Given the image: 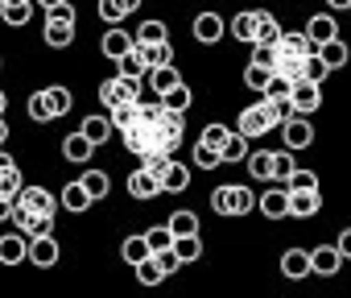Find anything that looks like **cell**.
<instances>
[{
    "label": "cell",
    "mask_w": 351,
    "mask_h": 298,
    "mask_svg": "<svg viewBox=\"0 0 351 298\" xmlns=\"http://www.w3.org/2000/svg\"><path fill=\"white\" fill-rule=\"evenodd\" d=\"M29 5L34 0H0V17H5L9 25H25L29 21Z\"/></svg>",
    "instance_id": "obj_26"
},
{
    "label": "cell",
    "mask_w": 351,
    "mask_h": 298,
    "mask_svg": "<svg viewBox=\"0 0 351 298\" xmlns=\"http://www.w3.org/2000/svg\"><path fill=\"white\" fill-rule=\"evenodd\" d=\"M29 261H34L38 269H50V265L58 261V240H54V236H34V240H29Z\"/></svg>",
    "instance_id": "obj_12"
},
{
    "label": "cell",
    "mask_w": 351,
    "mask_h": 298,
    "mask_svg": "<svg viewBox=\"0 0 351 298\" xmlns=\"http://www.w3.org/2000/svg\"><path fill=\"white\" fill-rule=\"evenodd\" d=\"M21 257H29V236H21V232L13 236V232H9L5 240H0V261H5V265H17Z\"/></svg>",
    "instance_id": "obj_22"
},
{
    "label": "cell",
    "mask_w": 351,
    "mask_h": 298,
    "mask_svg": "<svg viewBox=\"0 0 351 298\" xmlns=\"http://www.w3.org/2000/svg\"><path fill=\"white\" fill-rule=\"evenodd\" d=\"M335 244H339V249H343V257H351V228H343V232H339V240H335Z\"/></svg>",
    "instance_id": "obj_56"
},
{
    "label": "cell",
    "mask_w": 351,
    "mask_h": 298,
    "mask_svg": "<svg viewBox=\"0 0 351 298\" xmlns=\"http://www.w3.org/2000/svg\"><path fill=\"white\" fill-rule=\"evenodd\" d=\"M293 87H298V83H293V79H285V75L277 71V75L269 79V87H265L261 95H273V100H289V95H293Z\"/></svg>",
    "instance_id": "obj_46"
},
{
    "label": "cell",
    "mask_w": 351,
    "mask_h": 298,
    "mask_svg": "<svg viewBox=\"0 0 351 298\" xmlns=\"http://www.w3.org/2000/svg\"><path fill=\"white\" fill-rule=\"evenodd\" d=\"M223 34H228V25H223V17H219V13H199V17H195V42L215 46Z\"/></svg>",
    "instance_id": "obj_6"
},
{
    "label": "cell",
    "mask_w": 351,
    "mask_h": 298,
    "mask_svg": "<svg viewBox=\"0 0 351 298\" xmlns=\"http://www.w3.org/2000/svg\"><path fill=\"white\" fill-rule=\"evenodd\" d=\"M50 21H71V25H75V5H71V0H66V5L50 9Z\"/></svg>",
    "instance_id": "obj_55"
},
{
    "label": "cell",
    "mask_w": 351,
    "mask_h": 298,
    "mask_svg": "<svg viewBox=\"0 0 351 298\" xmlns=\"http://www.w3.org/2000/svg\"><path fill=\"white\" fill-rule=\"evenodd\" d=\"M95 9H99V21H108V25H120V21L128 17V9L120 5V0H99Z\"/></svg>",
    "instance_id": "obj_47"
},
{
    "label": "cell",
    "mask_w": 351,
    "mask_h": 298,
    "mask_svg": "<svg viewBox=\"0 0 351 298\" xmlns=\"http://www.w3.org/2000/svg\"><path fill=\"white\" fill-rule=\"evenodd\" d=\"M132 46H136V38H128V34H124V30H120V25H112V30H108V34H104V42H99V50H104V54H108V58H112V62H116V58H120V54H128V50H132Z\"/></svg>",
    "instance_id": "obj_14"
},
{
    "label": "cell",
    "mask_w": 351,
    "mask_h": 298,
    "mask_svg": "<svg viewBox=\"0 0 351 298\" xmlns=\"http://www.w3.org/2000/svg\"><path fill=\"white\" fill-rule=\"evenodd\" d=\"M25 187H21V170L13 166V158H0V199H13V195H21Z\"/></svg>",
    "instance_id": "obj_16"
},
{
    "label": "cell",
    "mask_w": 351,
    "mask_h": 298,
    "mask_svg": "<svg viewBox=\"0 0 351 298\" xmlns=\"http://www.w3.org/2000/svg\"><path fill=\"white\" fill-rule=\"evenodd\" d=\"M252 207H261V199L252 195V187H240V216H248Z\"/></svg>",
    "instance_id": "obj_54"
},
{
    "label": "cell",
    "mask_w": 351,
    "mask_h": 298,
    "mask_svg": "<svg viewBox=\"0 0 351 298\" xmlns=\"http://www.w3.org/2000/svg\"><path fill=\"white\" fill-rule=\"evenodd\" d=\"M228 137H232V128L215 120V124H207V128H203V137H199V141H207V145H215V149H223V145H228Z\"/></svg>",
    "instance_id": "obj_49"
},
{
    "label": "cell",
    "mask_w": 351,
    "mask_h": 298,
    "mask_svg": "<svg viewBox=\"0 0 351 298\" xmlns=\"http://www.w3.org/2000/svg\"><path fill=\"white\" fill-rule=\"evenodd\" d=\"M120 257H124L128 265H141L145 257H153V244H149V236H128V240L120 244Z\"/></svg>",
    "instance_id": "obj_24"
},
{
    "label": "cell",
    "mask_w": 351,
    "mask_h": 298,
    "mask_svg": "<svg viewBox=\"0 0 351 298\" xmlns=\"http://www.w3.org/2000/svg\"><path fill=\"white\" fill-rule=\"evenodd\" d=\"M347 13H351V9H347Z\"/></svg>",
    "instance_id": "obj_60"
},
{
    "label": "cell",
    "mask_w": 351,
    "mask_h": 298,
    "mask_svg": "<svg viewBox=\"0 0 351 298\" xmlns=\"http://www.w3.org/2000/svg\"><path fill=\"white\" fill-rule=\"evenodd\" d=\"M21 232H25L29 240H34V236H54V211H34Z\"/></svg>",
    "instance_id": "obj_32"
},
{
    "label": "cell",
    "mask_w": 351,
    "mask_h": 298,
    "mask_svg": "<svg viewBox=\"0 0 351 298\" xmlns=\"http://www.w3.org/2000/svg\"><path fill=\"white\" fill-rule=\"evenodd\" d=\"M141 46V54H145V62L149 67H169L173 62V50H169V42H157V46H145V42H136Z\"/></svg>",
    "instance_id": "obj_35"
},
{
    "label": "cell",
    "mask_w": 351,
    "mask_h": 298,
    "mask_svg": "<svg viewBox=\"0 0 351 298\" xmlns=\"http://www.w3.org/2000/svg\"><path fill=\"white\" fill-rule=\"evenodd\" d=\"M120 5H124L128 13H136V9H141V0H120Z\"/></svg>",
    "instance_id": "obj_59"
},
{
    "label": "cell",
    "mask_w": 351,
    "mask_h": 298,
    "mask_svg": "<svg viewBox=\"0 0 351 298\" xmlns=\"http://www.w3.org/2000/svg\"><path fill=\"white\" fill-rule=\"evenodd\" d=\"M153 257H157V265L165 269V277H169L173 269H178V265H182V257H178V249H173V244H169V249H157Z\"/></svg>",
    "instance_id": "obj_52"
},
{
    "label": "cell",
    "mask_w": 351,
    "mask_h": 298,
    "mask_svg": "<svg viewBox=\"0 0 351 298\" xmlns=\"http://www.w3.org/2000/svg\"><path fill=\"white\" fill-rule=\"evenodd\" d=\"M161 104H165V108H173V112H186V108L195 104V91H191L186 83H178L173 91H165V95H161Z\"/></svg>",
    "instance_id": "obj_34"
},
{
    "label": "cell",
    "mask_w": 351,
    "mask_h": 298,
    "mask_svg": "<svg viewBox=\"0 0 351 298\" xmlns=\"http://www.w3.org/2000/svg\"><path fill=\"white\" fill-rule=\"evenodd\" d=\"M248 174L256 179V183H273V154H248Z\"/></svg>",
    "instance_id": "obj_31"
},
{
    "label": "cell",
    "mask_w": 351,
    "mask_h": 298,
    "mask_svg": "<svg viewBox=\"0 0 351 298\" xmlns=\"http://www.w3.org/2000/svg\"><path fill=\"white\" fill-rule=\"evenodd\" d=\"M330 75V67H326V58L314 50V54H306V79H314V83H322Z\"/></svg>",
    "instance_id": "obj_48"
},
{
    "label": "cell",
    "mask_w": 351,
    "mask_h": 298,
    "mask_svg": "<svg viewBox=\"0 0 351 298\" xmlns=\"http://www.w3.org/2000/svg\"><path fill=\"white\" fill-rule=\"evenodd\" d=\"M173 249H178V257H182V261H199V257H203V240H199V232L178 236V240H173Z\"/></svg>",
    "instance_id": "obj_41"
},
{
    "label": "cell",
    "mask_w": 351,
    "mask_h": 298,
    "mask_svg": "<svg viewBox=\"0 0 351 298\" xmlns=\"http://www.w3.org/2000/svg\"><path fill=\"white\" fill-rule=\"evenodd\" d=\"M339 265H343V249L339 244H318L314 249V273L318 277H335Z\"/></svg>",
    "instance_id": "obj_11"
},
{
    "label": "cell",
    "mask_w": 351,
    "mask_h": 298,
    "mask_svg": "<svg viewBox=\"0 0 351 298\" xmlns=\"http://www.w3.org/2000/svg\"><path fill=\"white\" fill-rule=\"evenodd\" d=\"M248 158V137L236 128L232 137H228V145H223V166H236V162H244Z\"/></svg>",
    "instance_id": "obj_27"
},
{
    "label": "cell",
    "mask_w": 351,
    "mask_h": 298,
    "mask_svg": "<svg viewBox=\"0 0 351 298\" xmlns=\"http://www.w3.org/2000/svg\"><path fill=\"white\" fill-rule=\"evenodd\" d=\"M326 9H351V0H326Z\"/></svg>",
    "instance_id": "obj_58"
},
{
    "label": "cell",
    "mask_w": 351,
    "mask_h": 298,
    "mask_svg": "<svg viewBox=\"0 0 351 298\" xmlns=\"http://www.w3.org/2000/svg\"><path fill=\"white\" fill-rule=\"evenodd\" d=\"M195 166H199V170H215V166H223V149L199 141V145H195Z\"/></svg>",
    "instance_id": "obj_30"
},
{
    "label": "cell",
    "mask_w": 351,
    "mask_h": 298,
    "mask_svg": "<svg viewBox=\"0 0 351 298\" xmlns=\"http://www.w3.org/2000/svg\"><path fill=\"white\" fill-rule=\"evenodd\" d=\"M29 120H38V124L58 120V116H54V108H50V100H46V91H34V95H29Z\"/></svg>",
    "instance_id": "obj_37"
},
{
    "label": "cell",
    "mask_w": 351,
    "mask_h": 298,
    "mask_svg": "<svg viewBox=\"0 0 351 298\" xmlns=\"http://www.w3.org/2000/svg\"><path fill=\"white\" fill-rule=\"evenodd\" d=\"M318 207H322L318 187H289V216L310 220V216H318Z\"/></svg>",
    "instance_id": "obj_3"
},
{
    "label": "cell",
    "mask_w": 351,
    "mask_h": 298,
    "mask_svg": "<svg viewBox=\"0 0 351 298\" xmlns=\"http://www.w3.org/2000/svg\"><path fill=\"white\" fill-rule=\"evenodd\" d=\"M46 100H50V108H54V116H66V112H71V104H75V95H71V87H46Z\"/></svg>",
    "instance_id": "obj_43"
},
{
    "label": "cell",
    "mask_w": 351,
    "mask_h": 298,
    "mask_svg": "<svg viewBox=\"0 0 351 298\" xmlns=\"http://www.w3.org/2000/svg\"><path fill=\"white\" fill-rule=\"evenodd\" d=\"M277 71H281L285 79L302 83V79H306V58H302V54H281V58H277Z\"/></svg>",
    "instance_id": "obj_36"
},
{
    "label": "cell",
    "mask_w": 351,
    "mask_h": 298,
    "mask_svg": "<svg viewBox=\"0 0 351 298\" xmlns=\"http://www.w3.org/2000/svg\"><path fill=\"white\" fill-rule=\"evenodd\" d=\"M165 224L173 228V236H191V232H199V216H195V211H173Z\"/></svg>",
    "instance_id": "obj_39"
},
{
    "label": "cell",
    "mask_w": 351,
    "mask_h": 298,
    "mask_svg": "<svg viewBox=\"0 0 351 298\" xmlns=\"http://www.w3.org/2000/svg\"><path fill=\"white\" fill-rule=\"evenodd\" d=\"M38 5H42V9L50 13V9H58V5H66V0H38Z\"/></svg>",
    "instance_id": "obj_57"
},
{
    "label": "cell",
    "mask_w": 351,
    "mask_h": 298,
    "mask_svg": "<svg viewBox=\"0 0 351 298\" xmlns=\"http://www.w3.org/2000/svg\"><path fill=\"white\" fill-rule=\"evenodd\" d=\"M91 154H95V141H91L83 128H79V133H71V137L62 141V158H66V162H79V166H83Z\"/></svg>",
    "instance_id": "obj_9"
},
{
    "label": "cell",
    "mask_w": 351,
    "mask_h": 298,
    "mask_svg": "<svg viewBox=\"0 0 351 298\" xmlns=\"http://www.w3.org/2000/svg\"><path fill=\"white\" fill-rule=\"evenodd\" d=\"M165 187H161V179L157 174H149L145 166H136L132 174H128V195L132 199H153V195H161Z\"/></svg>",
    "instance_id": "obj_7"
},
{
    "label": "cell",
    "mask_w": 351,
    "mask_h": 298,
    "mask_svg": "<svg viewBox=\"0 0 351 298\" xmlns=\"http://www.w3.org/2000/svg\"><path fill=\"white\" fill-rule=\"evenodd\" d=\"M261 17H265V9H244V13H236L232 17V38L236 42H244V46H252V38H256V30H261Z\"/></svg>",
    "instance_id": "obj_8"
},
{
    "label": "cell",
    "mask_w": 351,
    "mask_h": 298,
    "mask_svg": "<svg viewBox=\"0 0 351 298\" xmlns=\"http://www.w3.org/2000/svg\"><path fill=\"white\" fill-rule=\"evenodd\" d=\"M112 128H116V120H112V112L108 116H83V133L95 141V145H104L108 137H112Z\"/></svg>",
    "instance_id": "obj_23"
},
{
    "label": "cell",
    "mask_w": 351,
    "mask_h": 298,
    "mask_svg": "<svg viewBox=\"0 0 351 298\" xmlns=\"http://www.w3.org/2000/svg\"><path fill=\"white\" fill-rule=\"evenodd\" d=\"M281 141L293 149H306V145H314V124H310V116H289L285 124H281Z\"/></svg>",
    "instance_id": "obj_2"
},
{
    "label": "cell",
    "mask_w": 351,
    "mask_h": 298,
    "mask_svg": "<svg viewBox=\"0 0 351 298\" xmlns=\"http://www.w3.org/2000/svg\"><path fill=\"white\" fill-rule=\"evenodd\" d=\"M281 273H285L289 282L310 277V273H314V253H310V249H289V253L281 257Z\"/></svg>",
    "instance_id": "obj_5"
},
{
    "label": "cell",
    "mask_w": 351,
    "mask_h": 298,
    "mask_svg": "<svg viewBox=\"0 0 351 298\" xmlns=\"http://www.w3.org/2000/svg\"><path fill=\"white\" fill-rule=\"evenodd\" d=\"M261 211H265L269 220L289 216V187H273V191H265V195H261Z\"/></svg>",
    "instance_id": "obj_15"
},
{
    "label": "cell",
    "mask_w": 351,
    "mask_h": 298,
    "mask_svg": "<svg viewBox=\"0 0 351 298\" xmlns=\"http://www.w3.org/2000/svg\"><path fill=\"white\" fill-rule=\"evenodd\" d=\"M141 116H145V112H141V100H136V104H120V108L112 112V120H116V128H120V133H124V128H132Z\"/></svg>",
    "instance_id": "obj_44"
},
{
    "label": "cell",
    "mask_w": 351,
    "mask_h": 298,
    "mask_svg": "<svg viewBox=\"0 0 351 298\" xmlns=\"http://www.w3.org/2000/svg\"><path fill=\"white\" fill-rule=\"evenodd\" d=\"M161 187H165V195H182V191L191 187V170H186V166H178V162H173V166L165 170Z\"/></svg>",
    "instance_id": "obj_25"
},
{
    "label": "cell",
    "mask_w": 351,
    "mask_h": 298,
    "mask_svg": "<svg viewBox=\"0 0 351 298\" xmlns=\"http://www.w3.org/2000/svg\"><path fill=\"white\" fill-rule=\"evenodd\" d=\"M145 83H149L153 95H165V91H173V87L182 83V75L173 71V62H169V67H149V79H145Z\"/></svg>",
    "instance_id": "obj_13"
},
{
    "label": "cell",
    "mask_w": 351,
    "mask_h": 298,
    "mask_svg": "<svg viewBox=\"0 0 351 298\" xmlns=\"http://www.w3.org/2000/svg\"><path fill=\"white\" fill-rule=\"evenodd\" d=\"M116 67H120V75H128V79H149V62H145L141 46H132L128 54H120V58H116Z\"/></svg>",
    "instance_id": "obj_20"
},
{
    "label": "cell",
    "mask_w": 351,
    "mask_h": 298,
    "mask_svg": "<svg viewBox=\"0 0 351 298\" xmlns=\"http://www.w3.org/2000/svg\"><path fill=\"white\" fill-rule=\"evenodd\" d=\"M145 95V79H128V75H116V79H104L99 83V104L108 112H116L120 104H136Z\"/></svg>",
    "instance_id": "obj_1"
},
{
    "label": "cell",
    "mask_w": 351,
    "mask_h": 298,
    "mask_svg": "<svg viewBox=\"0 0 351 298\" xmlns=\"http://www.w3.org/2000/svg\"><path fill=\"white\" fill-rule=\"evenodd\" d=\"M58 199H62V207H66V211H75V216H83V211H87V207L95 203V195H91V191L83 187V179H79V183H66Z\"/></svg>",
    "instance_id": "obj_10"
},
{
    "label": "cell",
    "mask_w": 351,
    "mask_h": 298,
    "mask_svg": "<svg viewBox=\"0 0 351 298\" xmlns=\"http://www.w3.org/2000/svg\"><path fill=\"white\" fill-rule=\"evenodd\" d=\"M211 207H215V216H240V187H215Z\"/></svg>",
    "instance_id": "obj_18"
},
{
    "label": "cell",
    "mask_w": 351,
    "mask_h": 298,
    "mask_svg": "<svg viewBox=\"0 0 351 298\" xmlns=\"http://www.w3.org/2000/svg\"><path fill=\"white\" fill-rule=\"evenodd\" d=\"M293 108H298V116H314L318 108H322V87L314 83V79H302L298 87H293Z\"/></svg>",
    "instance_id": "obj_4"
},
{
    "label": "cell",
    "mask_w": 351,
    "mask_h": 298,
    "mask_svg": "<svg viewBox=\"0 0 351 298\" xmlns=\"http://www.w3.org/2000/svg\"><path fill=\"white\" fill-rule=\"evenodd\" d=\"M285 187H318V179H314V170H293V179Z\"/></svg>",
    "instance_id": "obj_53"
},
{
    "label": "cell",
    "mask_w": 351,
    "mask_h": 298,
    "mask_svg": "<svg viewBox=\"0 0 351 298\" xmlns=\"http://www.w3.org/2000/svg\"><path fill=\"white\" fill-rule=\"evenodd\" d=\"M136 42H145V46L169 42V34H165V21H141V30H136Z\"/></svg>",
    "instance_id": "obj_40"
},
{
    "label": "cell",
    "mask_w": 351,
    "mask_h": 298,
    "mask_svg": "<svg viewBox=\"0 0 351 298\" xmlns=\"http://www.w3.org/2000/svg\"><path fill=\"white\" fill-rule=\"evenodd\" d=\"M17 199H21V203H25L29 211H54V207L62 203V199H54V195H50L46 187H25V191H21Z\"/></svg>",
    "instance_id": "obj_21"
},
{
    "label": "cell",
    "mask_w": 351,
    "mask_h": 298,
    "mask_svg": "<svg viewBox=\"0 0 351 298\" xmlns=\"http://www.w3.org/2000/svg\"><path fill=\"white\" fill-rule=\"evenodd\" d=\"M293 170H298V166H293V149L285 145L281 154H273V183H289Z\"/></svg>",
    "instance_id": "obj_33"
},
{
    "label": "cell",
    "mask_w": 351,
    "mask_h": 298,
    "mask_svg": "<svg viewBox=\"0 0 351 298\" xmlns=\"http://www.w3.org/2000/svg\"><path fill=\"white\" fill-rule=\"evenodd\" d=\"M273 75H277L273 67H265V62H252V58H248V67H244V83H248L252 91H265Z\"/></svg>",
    "instance_id": "obj_29"
},
{
    "label": "cell",
    "mask_w": 351,
    "mask_h": 298,
    "mask_svg": "<svg viewBox=\"0 0 351 298\" xmlns=\"http://www.w3.org/2000/svg\"><path fill=\"white\" fill-rule=\"evenodd\" d=\"M277 58H281V46H256L252 42V62H265V67L277 71Z\"/></svg>",
    "instance_id": "obj_51"
},
{
    "label": "cell",
    "mask_w": 351,
    "mask_h": 298,
    "mask_svg": "<svg viewBox=\"0 0 351 298\" xmlns=\"http://www.w3.org/2000/svg\"><path fill=\"white\" fill-rule=\"evenodd\" d=\"M318 54H322V58H326V67L335 71V67H343V62H347V54H351V50H347L339 38H330L326 46H318Z\"/></svg>",
    "instance_id": "obj_42"
},
{
    "label": "cell",
    "mask_w": 351,
    "mask_h": 298,
    "mask_svg": "<svg viewBox=\"0 0 351 298\" xmlns=\"http://www.w3.org/2000/svg\"><path fill=\"white\" fill-rule=\"evenodd\" d=\"M83 187H87L95 199H104V195L112 191V179H108L104 170H83Z\"/></svg>",
    "instance_id": "obj_45"
},
{
    "label": "cell",
    "mask_w": 351,
    "mask_h": 298,
    "mask_svg": "<svg viewBox=\"0 0 351 298\" xmlns=\"http://www.w3.org/2000/svg\"><path fill=\"white\" fill-rule=\"evenodd\" d=\"M136 269V282L141 286H157V282H165V269L157 265V257H145L141 265H132Z\"/></svg>",
    "instance_id": "obj_38"
},
{
    "label": "cell",
    "mask_w": 351,
    "mask_h": 298,
    "mask_svg": "<svg viewBox=\"0 0 351 298\" xmlns=\"http://www.w3.org/2000/svg\"><path fill=\"white\" fill-rule=\"evenodd\" d=\"M306 34L314 38V46H326L330 38H339V25H335V17L318 13V17H310V21H306Z\"/></svg>",
    "instance_id": "obj_19"
},
{
    "label": "cell",
    "mask_w": 351,
    "mask_h": 298,
    "mask_svg": "<svg viewBox=\"0 0 351 298\" xmlns=\"http://www.w3.org/2000/svg\"><path fill=\"white\" fill-rule=\"evenodd\" d=\"M145 236H149V244H153V253H157V249H169L173 240H178V236H173V228H169V224H161V228H149Z\"/></svg>",
    "instance_id": "obj_50"
},
{
    "label": "cell",
    "mask_w": 351,
    "mask_h": 298,
    "mask_svg": "<svg viewBox=\"0 0 351 298\" xmlns=\"http://www.w3.org/2000/svg\"><path fill=\"white\" fill-rule=\"evenodd\" d=\"M42 38H46V46H54V50H66V46L75 42V25H71V21H50V17H46V30H42Z\"/></svg>",
    "instance_id": "obj_17"
},
{
    "label": "cell",
    "mask_w": 351,
    "mask_h": 298,
    "mask_svg": "<svg viewBox=\"0 0 351 298\" xmlns=\"http://www.w3.org/2000/svg\"><path fill=\"white\" fill-rule=\"evenodd\" d=\"M281 34H285V30L277 25V17H273V13H265V17H261V30H256V38H252V42H256V46H281Z\"/></svg>",
    "instance_id": "obj_28"
}]
</instances>
